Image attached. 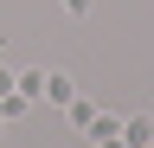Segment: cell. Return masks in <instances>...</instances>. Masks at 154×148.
Instances as JSON below:
<instances>
[{
	"instance_id": "52a82bcc",
	"label": "cell",
	"mask_w": 154,
	"mask_h": 148,
	"mask_svg": "<svg viewBox=\"0 0 154 148\" xmlns=\"http://www.w3.org/2000/svg\"><path fill=\"white\" fill-rule=\"evenodd\" d=\"M0 142H7V122H0Z\"/></svg>"
},
{
	"instance_id": "7a4b0ae2",
	"label": "cell",
	"mask_w": 154,
	"mask_h": 148,
	"mask_svg": "<svg viewBox=\"0 0 154 148\" xmlns=\"http://www.w3.org/2000/svg\"><path fill=\"white\" fill-rule=\"evenodd\" d=\"M84 135H90V142H109V135H122V116H116V109H96Z\"/></svg>"
},
{
	"instance_id": "3957f363",
	"label": "cell",
	"mask_w": 154,
	"mask_h": 148,
	"mask_svg": "<svg viewBox=\"0 0 154 148\" xmlns=\"http://www.w3.org/2000/svg\"><path fill=\"white\" fill-rule=\"evenodd\" d=\"M122 142H128V148H148V142H154V122H148V116H122Z\"/></svg>"
},
{
	"instance_id": "5b68a950",
	"label": "cell",
	"mask_w": 154,
	"mask_h": 148,
	"mask_svg": "<svg viewBox=\"0 0 154 148\" xmlns=\"http://www.w3.org/2000/svg\"><path fill=\"white\" fill-rule=\"evenodd\" d=\"M58 7H64L71 20H84V13H90V0H58Z\"/></svg>"
},
{
	"instance_id": "277c9868",
	"label": "cell",
	"mask_w": 154,
	"mask_h": 148,
	"mask_svg": "<svg viewBox=\"0 0 154 148\" xmlns=\"http://www.w3.org/2000/svg\"><path fill=\"white\" fill-rule=\"evenodd\" d=\"M90 116H96L90 97H71V103H64V122H71V129H90Z\"/></svg>"
},
{
	"instance_id": "6da1fadb",
	"label": "cell",
	"mask_w": 154,
	"mask_h": 148,
	"mask_svg": "<svg viewBox=\"0 0 154 148\" xmlns=\"http://www.w3.org/2000/svg\"><path fill=\"white\" fill-rule=\"evenodd\" d=\"M77 97V84H71V71H45V103H58V109H64Z\"/></svg>"
},
{
	"instance_id": "8992f818",
	"label": "cell",
	"mask_w": 154,
	"mask_h": 148,
	"mask_svg": "<svg viewBox=\"0 0 154 148\" xmlns=\"http://www.w3.org/2000/svg\"><path fill=\"white\" fill-rule=\"evenodd\" d=\"M96 148H128V142H122V135H109V142H96Z\"/></svg>"
},
{
	"instance_id": "ba28073f",
	"label": "cell",
	"mask_w": 154,
	"mask_h": 148,
	"mask_svg": "<svg viewBox=\"0 0 154 148\" xmlns=\"http://www.w3.org/2000/svg\"><path fill=\"white\" fill-rule=\"evenodd\" d=\"M148 148H154V142H148Z\"/></svg>"
}]
</instances>
